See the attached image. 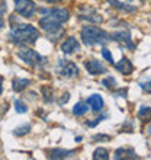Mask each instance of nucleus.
I'll return each mask as SVG.
<instances>
[{
  "mask_svg": "<svg viewBox=\"0 0 151 160\" xmlns=\"http://www.w3.org/2000/svg\"><path fill=\"white\" fill-rule=\"evenodd\" d=\"M42 15H46L42 19H39V26L48 32V37L55 34H61L60 25L68 21L70 12L63 8H52V9H41Z\"/></svg>",
  "mask_w": 151,
  "mask_h": 160,
  "instance_id": "obj_1",
  "label": "nucleus"
},
{
  "mask_svg": "<svg viewBox=\"0 0 151 160\" xmlns=\"http://www.w3.org/2000/svg\"><path fill=\"white\" fill-rule=\"evenodd\" d=\"M9 37L13 44H34L39 38V31L32 25L21 23V25L12 26Z\"/></svg>",
  "mask_w": 151,
  "mask_h": 160,
  "instance_id": "obj_2",
  "label": "nucleus"
},
{
  "mask_svg": "<svg viewBox=\"0 0 151 160\" xmlns=\"http://www.w3.org/2000/svg\"><path fill=\"white\" fill-rule=\"evenodd\" d=\"M81 41L86 45H97V44H106L110 39V35L106 31L97 28V26H84L81 29Z\"/></svg>",
  "mask_w": 151,
  "mask_h": 160,
  "instance_id": "obj_3",
  "label": "nucleus"
},
{
  "mask_svg": "<svg viewBox=\"0 0 151 160\" xmlns=\"http://www.w3.org/2000/svg\"><path fill=\"white\" fill-rule=\"evenodd\" d=\"M17 57L21 60H23L26 64H29L31 67H35V66H39L42 64L44 58L38 54L35 50H31V48H21L17 51Z\"/></svg>",
  "mask_w": 151,
  "mask_h": 160,
  "instance_id": "obj_4",
  "label": "nucleus"
},
{
  "mask_svg": "<svg viewBox=\"0 0 151 160\" xmlns=\"http://www.w3.org/2000/svg\"><path fill=\"white\" fill-rule=\"evenodd\" d=\"M15 9L23 18H32L37 12V4L32 0H16Z\"/></svg>",
  "mask_w": 151,
  "mask_h": 160,
  "instance_id": "obj_5",
  "label": "nucleus"
},
{
  "mask_svg": "<svg viewBox=\"0 0 151 160\" xmlns=\"http://www.w3.org/2000/svg\"><path fill=\"white\" fill-rule=\"evenodd\" d=\"M57 72L60 73V76L71 79V77H76L77 74H79V67H77L74 63L68 61V60H60Z\"/></svg>",
  "mask_w": 151,
  "mask_h": 160,
  "instance_id": "obj_6",
  "label": "nucleus"
},
{
  "mask_svg": "<svg viewBox=\"0 0 151 160\" xmlns=\"http://www.w3.org/2000/svg\"><path fill=\"white\" fill-rule=\"evenodd\" d=\"M84 67L90 74H103V73L108 72V68L97 60H89V61H84Z\"/></svg>",
  "mask_w": 151,
  "mask_h": 160,
  "instance_id": "obj_7",
  "label": "nucleus"
},
{
  "mask_svg": "<svg viewBox=\"0 0 151 160\" xmlns=\"http://www.w3.org/2000/svg\"><path fill=\"white\" fill-rule=\"evenodd\" d=\"M110 38L115 39V41L118 42H122L125 47H128L129 50H132L134 48V45H132V41H131V35L128 31H118V32H113L112 35H110Z\"/></svg>",
  "mask_w": 151,
  "mask_h": 160,
  "instance_id": "obj_8",
  "label": "nucleus"
},
{
  "mask_svg": "<svg viewBox=\"0 0 151 160\" xmlns=\"http://www.w3.org/2000/svg\"><path fill=\"white\" fill-rule=\"evenodd\" d=\"M61 51L64 54H71L74 51H80V44L74 37H70L61 44Z\"/></svg>",
  "mask_w": 151,
  "mask_h": 160,
  "instance_id": "obj_9",
  "label": "nucleus"
},
{
  "mask_svg": "<svg viewBox=\"0 0 151 160\" xmlns=\"http://www.w3.org/2000/svg\"><path fill=\"white\" fill-rule=\"evenodd\" d=\"M115 67H116V70H119L122 74H125V76L131 74V73H132V70H134L132 63H131L128 58H125V57H122V58L119 60V63L115 64Z\"/></svg>",
  "mask_w": 151,
  "mask_h": 160,
  "instance_id": "obj_10",
  "label": "nucleus"
},
{
  "mask_svg": "<svg viewBox=\"0 0 151 160\" xmlns=\"http://www.w3.org/2000/svg\"><path fill=\"white\" fill-rule=\"evenodd\" d=\"M89 106H92V109L95 111V112H99V111H102V108H103V99H102L100 95H92V96L87 99V102H86Z\"/></svg>",
  "mask_w": 151,
  "mask_h": 160,
  "instance_id": "obj_11",
  "label": "nucleus"
},
{
  "mask_svg": "<svg viewBox=\"0 0 151 160\" xmlns=\"http://www.w3.org/2000/svg\"><path fill=\"white\" fill-rule=\"evenodd\" d=\"M113 157L115 159H138V156L135 154V152L132 148H126V147L118 148Z\"/></svg>",
  "mask_w": 151,
  "mask_h": 160,
  "instance_id": "obj_12",
  "label": "nucleus"
},
{
  "mask_svg": "<svg viewBox=\"0 0 151 160\" xmlns=\"http://www.w3.org/2000/svg\"><path fill=\"white\" fill-rule=\"evenodd\" d=\"M74 152L71 150H64V148H52L50 152L51 159H67V157H73Z\"/></svg>",
  "mask_w": 151,
  "mask_h": 160,
  "instance_id": "obj_13",
  "label": "nucleus"
},
{
  "mask_svg": "<svg viewBox=\"0 0 151 160\" xmlns=\"http://www.w3.org/2000/svg\"><path fill=\"white\" fill-rule=\"evenodd\" d=\"M92 13H81L80 15V19H84V21H89V22H95V23H100L103 19H102L100 15H97L96 10H90Z\"/></svg>",
  "mask_w": 151,
  "mask_h": 160,
  "instance_id": "obj_14",
  "label": "nucleus"
},
{
  "mask_svg": "<svg viewBox=\"0 0 151 160\" xmlns=\"http://www.w3.org/2000/svg\"><path fill=\"white\" fill-rule=\"evenodd\" d=\"M29 84V80L28 79H13L12 82V88L15 92H22L23 89Z\"/></svg>",
  "mask_w": 151,
  "mask_h": 160,
  "instance_id": "obj_15",
  "label": "nucleus"
},
{
  "mask_svg": "<svg viewBox=\"0 0 151 160\" xmlns=\"http://www.w3.org/2000/svg\"><path fill=\"white\" fill-rule=\"evenodd\" d=\"M87 111H89L87 103H86V102H79V103H76L74 108H73V114H74L76 117H81V115H84Z\"/></svg>",
  "mask_w": 151,
  "mask_h": 160,
  "instance_id": "obj_16",
  "label": "nucleus"
},
{
  "mask_svg": "<svg viewBox=\"0 0 151 160\" xmlns=\"http://www.w3.org/2000/svg\"><path fill=\"white\" fill-rule=\"evenodd\" d=\"M93 159H102V160L109 159V152L103 147H99L95 150V153H93Z\"/></svg>",
  "mask_w": 151,
  "mask_h": 160,
  "instance_id": "obj_17",
  "label": "nucleus"
},
{
  "mask_svg": "<svg viewBox=\"0 0 151 160\" xmlns=\"http://www.w3.org/2000/svg\"><path fill=\"white\" fill-rule=\"evenodd\" d=\"M109 3L112 4V6H115L116 9H119V10H125V12H135L137 9L134 8V6H128V4H121L119 2H116V0H109Z\"/></svg>",
  "mask_w": 151,
  "mask_h": 160,
  "instance_id": "obj_18",
  "label": "nucleus"
},
{
  "mask_svg": "<svg viewBox=\"0 0 151 160\" xmlns=\"http://www.w3.org/2000/svg\"><path fill=\"white\" fill-rule=\"evenodd\" d=\"M29 131H31V125H29V124H25V125L17 127L16 130H15V135H17V137H22V135L28 134Z\"/></svg>",
  "mask_w": 151,
  "mask_h": 160,
  "instance_id": "obj_19",
  "label": "nucleus"
},
{
  "mask_svg": "<svg viewBox=\"0 0 151 160\" xmlns=\"http://www.w3.org/2000/svg\"><path fill=\"white\" fill-rule=\"evenodd\" d=\"M15 109H16L17 114H25L26 111H28V106H26L22 101L16 99V101H15Z\"/></svg>",
  "mask_w": 151,
  "mask_h": 160,
  "instance_id": "obj_20",
  "label": "nucleus"
},
{
  "mask_svg": "<svg viewBox=\"0 0 151 160\" xmlns=\"http://www.w3.org/2000/svg\"><path fill=\"white\" fill-rule=\"evenodd\" d=\"M42 95H44V101L46 102H51L54 98H51L52 96V89L51 88H42Z\"/></svg>",
  "mask_w": 151,
  "mask_h": 160,
  "instance_id": "obj_21",
  "label": "nucleus"
},
{
  "mask_svg": "<svg viewBox=\"0 0 151 160\" xmlns=\"http://www.w3.org/2000/svg\"><path fill=\"white\" fill-rule=\"evenodd\" d=\"M6 9H7L6 3H4V2H0V29H2V28L4 26L3 16H4V13H6Z\"/></svg>",
  "mask_w": 151,
  "mask_h": 160,
  "instance_id": "obj_22",
  "label": "nucleus"
},
{
  "mask_svg": "<svg viewBox=\"0 0 151 160\" xmlns=\"http://www.w3.org/2000/svg\"><path fill=\"white\" fill-rule=\"evenodd\" d=\"M102 84H105L106 88H115L116 86V80L113 77H106V79L102 80Z\"/></svg>",
  "mask_w": 151,
  "mask_h": 160,
  "instance_id": "obj_23",
  "label": "nucleus"
},
{
  "mask_svg": "<svg viewBox=\"0 0 151 160\" xmlns=\"http://www.w3.org/2000/svg\"><path fill=\"white\" fill-rule=\"evenodd\" d=\"M102 55H103V57H105V58L108 60L109 63H113V57H112V54H110V51H109V50L103 48V50H102Z\"/></svg>",
  "mask_w": 151,
  "mask_h": 160,
  "instance_id": "obj_24",
  "label": "nucleus"
},
{
  "mask_svg": "<svg viewBox=\"0 0 151 160\" xmlns=\"http://www.w3.org/2000/svg\"><path fill=\"white\" fill-rule=\"evenodd\" d=\"M106 117H108V114H105V115H102V117H99V118H96L93 122H86V125H89V127H95L96 124H99V122H100L102 119H105Z\"/></svg>",
  "mask_w": 151,
  "mask_h": 160,
  "instance_id": "obj_25",
  "label": "nucleus"
},
{
  "mask_svg": "<svg viewBox=\"0 0 151 160\" xmlns=\"http://www.w3.org/2000/svg\"><path fill=\"white\" fill-rule=\"evenodd\" d=\"M150 114V106H141V109H139L138 115L139 117H145V115Z\"/></svg>",
  "mask_w": 151,
  "mask_h": 160,
  "instance_id": "obj_26",
  "label": "nucleus"
},
{
  "mask_svg": "<svg viewBox=\"0 0 151 160\" xmlns=\"http://www.w3.org/2000/svg\"><path fill=\"white\" fill-rule=\"evenodd\" d=\"M68 99H70V93H64L63 98L60 99V105H63V103H67Z\"/></svg>",
  "mask_w": 151,
  "mask_h": 160,
  "instance_id": "obj_27",
  "label": "nucleus"
},
{
  "mask_svg": "<svg viewBox=\"0 0 151 160\" xmlns=\"http://www.w3.org/2000/svg\"><path fill=\"white\" fill-rule=\"evenodd\" d=\"M110 137L109 135H95L93 137V140H109Z\"/></svg>",
  "mask_w": 151,
  "mask_h": 160,
  "instance_id": "obj_28",
  "label": "nucleus"
},
{
  "mask_svg": "<svg viewBox=\"0 0 151 160\" xmlns=\"http://www.w3.org/2000/svg\"><path fill=\"white\" fill-rule=\"evenodd\" d=\"M125 95H126V90H119V92H116V96L125 98Z\"/></svg>",
  "mask_w": 151,
  "mask_h": 160,
  "instance_id": "obj_29",
  "label": "nucleus"
},
{
  "mask_svg": "<svg viewBox=\"0 0 151 160\" xmlns=\"http://www.w3.org/2000/svg\"><path fill=\"white\" fill-rule=\"evenodd\" d=\"M48 3H61L63 0H46Z\"/></svg>",
  "mask_w": 151,
  "mask_h": 160,
  "instance_id": "obj_30",
  "label": "nucleus"
},
{
  "mask_svg": "<svg viewBox=\"0 0 151 160\" xmlns=\"http://www.w3.org/2000/svg\"><path fill=\"white\" fill-rule=\"evenodd\" d=\"M0 93H2V79H0Z\"/></svg>",
  "mask_w": 151,
  "mask_h": 160,
  "instance_id": "obj_31",
  "label": "nucleus"
},
{
  "mask_svg": "<svg viewBox=\"0 0 151 160\" xmlns=\"http://www.w3.org/2000/svg\"><path fill=\"white\" fill-rule=\"evenodd\" d=\"M129 2H132V0H129Z\"/></svg>",
  "mask_w": 151,
  "mask_h": 160,
  "instance_id": "obj_32",
  "label": "nucleus"
}]
</instances>
